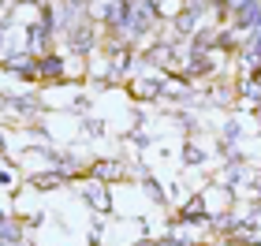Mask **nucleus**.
<instances>
[{
  "instance_id": "f257e3e1",
  "label": "nucleus",
  "mask_w": 261,
  "mask_h": 246,
  "mask_svg": "<svg viewBox=\"0 0 261 246\" xmlns=\"http://www.w3.org/2000/svg\"><path fill=\"white\" fill-rule=\"evenodd\" d=\"M41 75H60V60H41Z\"/></svg>"
}]
</instances>
